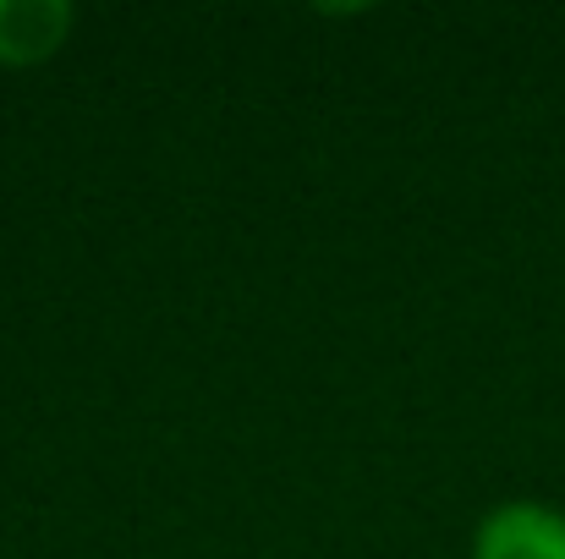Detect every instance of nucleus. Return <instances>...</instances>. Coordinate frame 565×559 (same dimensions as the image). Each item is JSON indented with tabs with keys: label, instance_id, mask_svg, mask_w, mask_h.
Returning <instances> with one entry per match:
<instances>
[{
	"label": "nucleus",
	"instance_id": "f257e3e1",
	"mask_svg": "<svg viewBox=\"0 0 565 559\" xmlns=\"http://www.w3.org/2000/svg\"><path fill=\"white\" fill-rule=\"evenodd\" d=\"M472 559H565V516L533 499L500 505L483 516Z\"/></svg>",
	"mask_w": 565,
	"mask_h": 559
},
{
	"label": "nucleus",
	"instance_id": "f03ea898",
	"mask_svg": "<svg viewBox=\"0 0 565 559\" xmlns=\"http://www.w3.org/2000/svg\"><path fill=\"white\" fill-rule=\"evenodd\" d=\"M72 33L66 0H0V66H39Z\"/></svg>",
	"mask_w": 565,
	"mask_h": 559
}]
</instances>
